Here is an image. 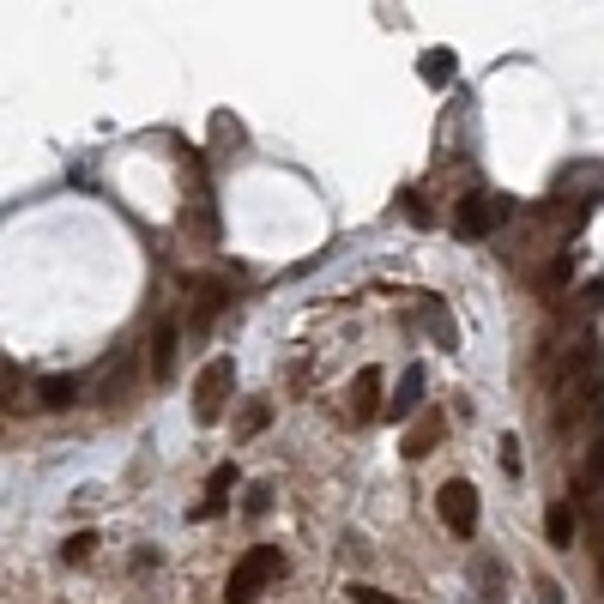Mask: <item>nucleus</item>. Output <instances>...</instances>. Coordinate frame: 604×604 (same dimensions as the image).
<instances>
[{
    "mask_svg": "<svg viewBox=\"0 0 604 604\" xmlns=\"http://www.w3.org/2000/svg\"><path fill=\"white\" fill-rule=\"evenodd\" d=\"M574 532H580V520H574V508H568V502H556V508L544 514V538H550L556 550H568V544H574Z\"/></svg>",
    "mask_w": 604,
    "mask_h": 604,
    "instance_id": "6",
    "label": "nucleus"
},
{
    "mask_svg": "<svg viewBox=\"0 0 604 604\" xmlns=\"http://www.w3.org/2000/svg\"><path fill=\"white\" fill-rule=\"evenodd\" d=\"M417 399H423V369H405V381H399V393H393V405H387V411H393V417H405Z\"/></svg>",
    "mask_w": 604,
    "mask_h": 604,
    "instance_id": "9",
    "label": "nucleus"
},
{
    "mask_svg": "<svg viewBox=\"0 0 604 604\" xmlns=\"http://www.w3.org/2000/svg\"><path fill=\"white\" fill-rule=\"evenodd\" d=\"M91 544H97V538H91V532H79V538H67V550H61V556H67V562H79V556H91Z\"/></svg>",
    "mask_w": 604,
    "mask_h": 604,
    "instance_id": "16",
    "label": "nucleus"
},
{
    "mask_svg": "<svg viewBox=\"0 0 604 604\" xmlns=\"http://www.w3.org/2000/svg\"><path fill=\"white\" fill-rule=\"evenodd\" d=\"M278 568H284L278 544H254V550H248V556L230 568V598H236V604H248V598H254V592H260V586H266Z\"/></svg>",
    "mask_w": 604,
    "mask_h": 604,
    "instance_id": "1",
    "label": "nucleus"
},
{
    "mask_svg": "<svg viewBox=\"0 0 604 604\" xmlns=\"http://www.w3.org/2000/svg\"><path fill=\"white\" fill-rule=\"evenodd\" d=\"M502 472H520V435H502Z\"/></svg>",
    "mask_w": 604,
    "mask_h": 604,
    "instance_id": "15",
    "label": "nucleus"
},
{
    "mask_svg": "<svg viewBox=\"0 0 604 604\" xmlns=\"http://www.w3.org/2000/svg\"><path fill=\"white\" fill-rule=\"evenodd\" d=\"M423 321H429V333H435V345H441V351H453V321H447V309H441V302H435V296L423 302Z\"/></svg>",
    "mask_w": 604,
    "mask_h": 604,
    "instance_id": "10",
    "label": "nucleus"
},
{
    "mask_svg": "<svg viewBox=\"0 0 604 604\" xmlns=\"http://www.w3.org/2000/svg\"><path fill=\"white\" fill-rule=\"evenodd\" d=\"M31 393H25V375L13 369V363H0V411H19Z\"/></svg>",
    "mask_w": 604,
    "mask_h": 604,
    "instance_id": "8",
    "label": "nucleus"
},
{
    "mask_svg": "<svg viewBox=\"0 0 604 604\" xmlns=\"http://www.w3.org/2000/svg\"><path fill=\"white\" fill-rule=\"evenodd\" d=\"M351 598H357V604H405V598H393V592H375V586H351Z\"/></svg>",
    "mask_w": 604,
    "mask_h": 604,
    "instance_id": "14",
    "label": "nucleus"
},
{
    "mask_svg": "<svg viewBox=\"0 0 604 604\" xmlns=\"http://www.w3.org/2000/svg\"><path fill=\"white\" fill-rule=\"evenodd\" d=\"M369 393H381V381H375V369H363V375H357V411H369Z\"/></svg>",
    "mask_w": 604,
    "mask_h": 604,
    "instance_id": "12",
    "label": "nucleus"
},
{
    "mask_svg": "<svg viewBox=\"0 0 604 604\" xmlns=\"http://www.w3.org/2000/svg\"><path fill=\"white\" fill-rule=\"evenodd\" d=\"M538 604H562V586L550 574H538Z\"/></svg>",
    "mask_w": 604,
    "mask_h": 604,
    "instance_id": "17",
    "label": "nucleus"
},
{
    "mask_svg": "<svg viewBox=\"0 0 604 604\" xmlns=\"http://www.w3.org/2000/svg\"><path fill=\"white\" fill-rule=\"evenodd\" d=\"M224 490H236V466H218L212 472V502H224Z\"/></svg>",
    "mask_w": 604,
    "mask_h": 604,
    "instance_id": "13",
    "label": "nucleus"
},
{
    "mask_svg": "<svg viewBox=\"0 0 604 604\" xmlns=\"http://www.w3.org/2000/svg\"><path fill=\"white\" fill-rule=\"evenodd\" d=\"M435 514H441V526L453 532V538H472L478 532V490L472 484H441V496H435Z\"/></svg>",
    "mask_w": 604,
    "mask_h": 604,
    "instance_id": "3",
    "label": "nucleus"
},
{
    "mask_svg": "<svg viewBox=\"0 0 604 604\" xmlns=\"http://www.w3.org/2000/svg\"><path fill=\"white\" fill-rule=\"evenodd\" d=\"M423 73H429L435 85H447V79H453V55H447V49H429V55H423Z\"/></svg>",
    "mask_w": 604,
    "mask_h": 604,
    "instance_id": "11",
    "label": "nucleus"
},
{
    "mask_svg": "<svg viewBox=\"0 0 604 604\" xmlns=\"http://www.w3.org/2000/svg\"><path fill=\"white\" fill-rule=\"evenodd\" d=\"M502 212H508L502 200H490V194H466V200H460V236H484Z\"/></svg>",
    "mask_w": 604,
    "mask_h": 604,
    "instance_id": "4",
    "label": "nucleus"
},
{
    "mask_svg": "<svg viewBox=\"0 0 604 604\" xmlns=\"http://www.w3.org/2000/svg\"><path fill=\"white\" fill-rule=\"evenodd\" d=\"M79 393H85L79 375H49V381H37V405H43V411H67Z\"/></svg>",
    "mask_w": 604,
    "mask_h": 604,
    "instance_id": "5",
    "label": "nucleus"
},
{
    "mask_svg": "<svg viewBox=\"0 0 604 604\" xmlns=\"http://www.w3.org/2000/svg\"><path fill=\"white\" fill-rule=\"evenodd\" d=\"M592 478H604V435H598V447H592Z\"/></svg>",
    "mask_w": 604,
    "mask_h": 604,
    "instance_id": "19",
    "label": "nucleus"
},
{
    "mask_svg": "<svg viewBox=\"0 0 604 604\" xmlns=\"http://www.w3.org/2000/svg\"><path fill=\"white\" fill-rule=\"evenodd\" d=\"M230 387H236V369H230V357H212V363L200 369V381H194V411H200V423H218V417H224V399H230Z\"/></svg>",
    "mask_w": 604,
    "mask_h": 604,
    "instance_id": "2",
    "label": "nucleus"
},
{
    "mask_svg": "<svg viewBox=\"0 0 604 604\" xmlns=\"http://www.w3.org/2000/svg\"><path fill=\"white\" fill-rule=\"evenodd\" d=\"M266 417H272V411H266V405H248V417H242V429H248V435H254V429H266Z\"/></svg>",
    "mask_w": 604,
    "mask_h": 604,
    "instance_id": "18",
    "label": "nucleus"
},
{
    "mask_svg": "<svg viewBox=\"0 0 604 604\" xmlns=\"http://www.w3.org/2000/svg\"><path fill=\"white\" fill-rule=\"evenodd\" d=\"M170 369H176V327L164 321V327H158V339H151V375L170 381Z\"/></svg>",
    "mask_w": 604,
    "mask_h": 604,
    "instance_id": "7",
    "label": "nucleus"
}]
</instances>
